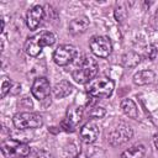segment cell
Returning <instances> with one entry per match:
<instances>
[{
    "instance_id": "1",
    "label": "cell",
    "mask_w": 158,
    "mask_h": 158,
    "mask_svg": "<svg viewBox=\"0 0 158 158\" xmlns=\"http://www.w3.org/2000/svg\"><path fill=\"white\" fill-rule=\"evenodd\" d=\"M98 63L93 57L84 56L72 70V78L79 84H86L94 79L98 73Z\"/></svg>"
},
{
    "instance_id": "2",
    "label": "cell",
    "mask_w": 158,
    "mask_h": 158,
    "mask_svg": "<svg viewBox=\"0 0 158 158\" xmlns=\"http://www.w3.org/2000/svg\"><path fill=\"white\" fill-rule=\"evenodd\" d=\"M56 42V35L49 31H42L28 37L25 42V51L27 54L36 57L42 52L43 47L52 46Z\"/></svg>"
},
{
    "instance_id": "3",
    "label": "cell",
    "mask_w": 158,
    "mask_h": 158,
    "mask_svg": "<svg viewBox=\"0 0 158 158\" xmlns=\"http://www.w3.org/2000/svg\"><path fill=\"white\" fill-rule=\"evenodd\" d=\"M115 88V83L112 79L106 77H100L96 79H93L86 85V94L95 99L100 98H109Z\"/></svg>"
},
{
    "instance_id": "4",
    "label": "cell",
    "mask_w": 158,
    "mask_h": 158,
    "mask_svg": "<svg viewBox=\"0 0 158 158\" xmlns=\"http://www.w3.org/2000/svg\"><path fill=\"white\" fill-rule=\"evenodd\" d=\"M1 153L5 158H25L30 154V147L16 139H5L1 143Z\"/></svg>"
},
{
    "instance_id": "5",
    "label": "cell",
    "mask_w": 158,
    "mask_h": 158,
    "mask_svg": "<svg viewBox=\"0 0 158 158\" xmlns=\"http://www.w3.org/2000/svg\"><path fill=\"white\" fill-rule=\"evenodd\" d=\"M14 126L19 130L27 128H38L42 126L43 120L42 116L35 112H19L12 118Z\"/></svg>"
},
{
    "instance_id": "6",
    "label": "cell",
    "mask_w": 158,
    "mask_h": 158,
    "mask_svg": "<svg viewBox=\"0 0 158 158\" xmlns=\"http://www.w3.org/2000/svg\"><path fill=\"white\" fill-rule=\"evenodd\" d=\"M132 136H133L132 128L127 123L120 122L109 133V142L111 146H121V144L126 143L128 139H131Z\"/></svg>"
},
{
    "instance_id": "7",
    "label": "cell",
    "mask_w": 158,
    "mask_h": 158,
    "mask_svg": "<svg viewBox=\"0 0 158 158\" xmlns=\"http://www.w3.org/2000/svg\"><path fill=\"white\" fill-rule=\"evenodd\" d=\"M91 52L100 58H107L112 52V44L106 36H94L89 42Z\"/></svg>"
},
{
    "instance_id": "8",
    "label": "cell",
    "mask_w": 158,
    "mask_h": 158,
    "mask_svg": "<svg viewBox=\"0 0 158 158\" xmlns=\"http://www.w3.org/2000/svg\"><path fill=\"white\" fill-rule=\"evenodd\" d=\"M77 54H78V51L74 46H72V44H60L54 51L53 59H54L56 64L64 67V65H68L69 63H72L74 60V58L77 57Z\"/></svg>"
},
{
    "instance_id": "9",
    "label": "cell",
    "mask_w": 158,
    "mask_h": 158,
    "mask_svg": "<svg viewBox=\"0 0 158 158\" xmlns=\"http://www.w3.org/2000/svg\"><path fill=\"white\" fill-rule=\"evenodd\" d=\"M31 93L32 95L35 96V99L42 101L44 100L49 93H51V85H49V80L46 78V77H40V78H36L33 84H32V88H31Z\"/></svg>"
},
{
    "instance_id": "10",
    "label": "cell",
    "mask_w": 158,
    "mask_h": 158,
    "mask_svg": "<svg viewBox=\"0 0 158 158\" xmlns=\"http://www.w3.org/2000/svg\"><path fill=\"white\" fill-rule=\"evenodd\" d=\"M43 15H44V11H43L42 6L36 5V6L31 7L26 14V25H27V27L30 30H36L40 26V23L42 22Z\"/></svg>"
},
{
    "instance_id": "11",
    "label": "cell",
    "mask_w": 158,
    "mask_h": 158,
    "mask_svg": "<svg viewBox=\"0 0 158 158\" xmlns=\"http://www.w3.org/2000/svg\"><path fill=\"white\" fill-rule=\"evenodd\" d=\"M99 137V127L95 122H88L85 123L80 130V139L84 143H93Z\"/></svg>"
},
{
    "instance_id": "12",
    "label": "cell",
    "mask_w": 158,
    "mask_h": 158,
    "mask_svg": "<svg viewBox=\"0 0 158 158\" xmlns=\"http://www.w3.org/2000/svg\"><path fill=\"white\" fill-rule=\"evenodd\" d=\"M90 25V21L86 16H79V17H75L74 20H72L69 22V32L72 35H80L83 32L86 31V28L89 27Z\"/></svg>"
},
{
    "instance_id": "13",
    "label": "cell",
    "mask_w": 158,
    "mask_h": 158,
    "mask_svg": "<svg viewBox=\"0 0 158 158\" xmlns=\"http://www.w3.org/2000/svg\"><path fill=\"white\" fill-rule=\"evenodd\" d=\"M72 91H73V86L67 80H60V81L56 83L52 89V93H53L54 98H57V99H63V98L70 95Z\"/></svg>"
},
{
    "instance_id": "14",
    "label": "cell",
    "mask_w": 158,
    "mask_h": 158,
    "mask_svg": "<svg viewBox=\"0 0 158 158\" xmlns=\"http://www.w3.org/2000/svg\"><path fill=\"white\" fill-rule=\"evenodd\" d=\"M156 78V74L153 70L146 69V70H139L133 75V83L136 85H146L151 84Z\"/></svg>"
},
{
    "instance_id": "15",
    "label": "cell",
    "mask_w": 158,
    "mask_h": 158,
    "mask_svg": "<svg viewBox=\"0 0 158 158\" xmlns=\"http://www.w3.org/2000/svg\"><path fill=\"white\" fill-rule=\"evenodd\" d=\"M121 109H122V112L126 116H128L130 118H136L138 116L137 106L133 102V100H131V99H123L121 101Z\"/></svg>"
},
{
    "instance_id": "16",
    "label": "cell",
    "mask_w": 158,
    "mask_h": 158,
    "mask_svg": "<svg viewBox=\"0 0 158 158\" xmlns=\"http://www.w3.org/2000/svg\"><path fill=\"white\" fill-rule=\"evenodd\" d=\"M81 117H83V107H81V106H79V105H73V106L68 107L65 118H67L68 121H70L73 125L77 126V123L81 120Z\"/></svg>"
},
{
    "instance_id": "17",
    "label": "cell",
    "mask_w": 158,
    "mask_h": 158,
    "mask_svg": "<svg viewBox=\"0 0 158 158\" xmlns=\"http://www.w3.org/2000/svg\"><path fill=\"white\" fill-rule=\"evenodd\" d=\"M144 152H146V148L143 144H135L131 148L126 149L121 154V158H143Z\"/></svg>"
},
{
    "instance_id": "18",
    "label": "cell",
    "mask_w": 158,
    "mask_h": 158,
    "mask_svg": "<svg viewBox=\"0 0 158 158\" xmlns=\"http://www.w3.org/2000/svg\"><path fill=\"white\" fill-rule=\"evenodd\" d=\"M121 62H122V65L127 68H132V67H136L141 62V56L136 52H128L122 56Z\"/></svg>"
},
{
    "instance_id": "19",
    "label": "cell",
    "mask_w": 158,
    "mask_h": 158,
    "mask_svg": "<svg viewBox=\"0 0 158 158\" xmlns=\"http://www.w3.org/2000/svg\"><path fill=\"white\" fill-rule=\"evenodd\" d=\"M127 17V10L123 4H118L115 9V19L118 21V22H122Z\"/></svg>"
},
{
    "instance_id": "20",
    "label": "cell",
    "mask_w": 158,
    "mask_h": 158,
    "mask_svg": "<svg viewBox=\"0 0 158 158\" xmlns=\"http://www.w3.org/2000/svg\"><path fill=\"white\" fill-rule=\"evenodd\" d=\"M11 85H12L11 80L7 77H4L2 80H1V93H0V96L1 98H5L6 96V94L11 90Z\"/></svg>"
},
{
    "instance_id": "21",
    "label": "cell",
    "mask_w": 158,
    "mask_h": 158,
    "mask_svg": "<svg viewBox=\"0 0 158 158\" xmlns=\"http://www.w3.org/2000/svg\"><path fill=\"white\" fill-rule=\"evenodd\" d=\"M104 115H105V110H104L102 107L95 106V107H93V109L89 111V116L93 117V118H101Z\"/></svg>"
},
{
    "instance_id": "22",
    "label": "cell",
    "mask_w": 158,
    "mask_h": 158,
    "mask_svg": "<svg viewBox=\"0 0 158 158\" xmlns=\"http://www.w3.org/2000/svg\"><path fill=\"white\" fill-rule=\"evenodd\" d=\"M60 126H62V128H63L64 131H67V132H73V131L75 130V125H73V123H72L70 121H68L65 117L62 120Z\"/></svg>"
},
{
    "instance_id": "23",
    "label": "cell",
    "mask_w": 158,
    "mask_h": 158,
    "mask_svg": "<svg viewBox=\"0 0 158 158\" xmlns=\"http://www.w3.org/2000/svg\"><path fill=\"white\" fill-rule=\"evenodd\" d=\"M157 52H158V49H157L156 44H151V46H149V49H148V52H147L148 59H151V60L156 59V57H157Z\"/></svg>"
},
{
    "instance_id": "24",
    "label": "cell",
    "mask_w": 158,
    "mask_h": 158,
    "mask_svg": "<svg viewBox=\"0 0 158 158\" xmlns=\"http://www.w3.org/2000/svg\"><path fill=\"white\" fill-rule=\"evenodd\" d=\"M153 142H154V146H156V148L158 149V132L153 136Z\"/></svg>"
},
{
    "instance_id": "25",
    "label": "cell",
    "mask_w": 158,
    "mask_h": 158,
    "mask_svg": "<svg viewBox=\"0 0 158 158\" xmlns=\"http://www.w3.org/2000/svg\"><path fill=\"white\" fill-rule=\"evenodd\" d=\"M75 158H88V156H86L85 153H83V152H80V153H78V154L75 156Z\"/></svg>"
},
{
    "instance_id": "26",
    "label": "cell",
    "mask_w": 158,
    "mask_h": 158,
    "mask_svg": "<svg viewBox=\"0 0 158 158\" xmlns=\"http://www.w3.org/2000/svg\"><path fill=\"white\" fill-rule=\"evenodd\" d=\"M36 158H51L49 156H46V154H40V156H37Z\"/></svg>"
}]
</instances>
